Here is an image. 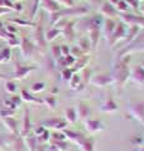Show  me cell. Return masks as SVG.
Wrapping results in <instances>:
<instances>
[{"label": "cell", "instance_id": "cell-1", "mask_svg": "<svg viewBox=\"0 0 144 151\" xmlns=\"http://www.w3.org/2000/svg\"><path fill=\"white\" fill-rule=\"evenodd\" d=\"M129 60H130V55L127 54V57L124 55L121 58H118L116 62L114 63L113 72L111 76L114 78L115 84L120 88H123V86L125 84V82L130 78V68H129Z\"/></svg>", "mask_w": 144, "mask_h": 151}, {"label": "cell", "instance_id": "cell-2", "mask_svg": "<svg viewBox=\"0 0 144 151\" xmlns=\"http://www.w3.org/2000/svg\"><path fill=\"white\" fill-rule=\"evenodd\" d=\"M37 67L36 65H25V64H22L19 60H15L14 62V72H13V76L10 77L13 79H24L29 76L33 70H36Z\"/></svg>", "mask_w": 144, "mask_h": 151}, {"label": "cell", "instance_id": "cell-3", "mask_svg": "<svg viewBox=\"0 0 144 151\" xmlns=\"http://www.w3.org/2000/svg\"><path fill=\"white\" fill-rule=\"evenodd\" d=\"M127 34H128V27H127L125 23H123V22L116 23V28H115L113 35L110 37V39L108 40L109 47H114L115 43H118V42L125 39Z\"/></svg>", "mask_w": 144, "mask_h": 151}, {"label": "cell", "instance_id": "cell-4", "mask_svg": "<svg viewBox=\"0 0 144 151\" xmlns=\"http://www.w3.org/2000/svg\"><path fill=\"white\" fill-rule=\"evenodd\" d=\"M41 125L44 127V129H47V130L63 131L65 129H67L68 122H67L65 119H60V117H51V119L44 120Z\"/></svg>", "mask_w": 144, "mask_h": 151}, {"label": "cell", "instance_id": "cell-5", "mask_svg": "<svg viewBox=\"0 0 144 151\" xmlns=\"http://www.w3.org/2000/svg\"><path fill=\"white\" fill-rule=\"evenodd\" d=\"M90 83L95 87H105V86H110L114 84V78L111 73H101V74H96L94 77H91Z\"/></svg>", "mask_w": 144, "mask_h": 151}, {"label": "cell", "instance_id": "cell-6", "mask_svg": "<svg viewBox=\"0 0 144 151\" xmlns=\"http://www.w3.org/2000/svg\"><path fill=\"white\" fill-rule=\"evenodd\" d=\"M129 116L144 124V102H129Z\"/></svg>", "mask_w": 144, "mask_h": 151}, {"label": "cell", "instance_id": "cell-7", "mask_svg": "<svg viewBox=\"0 0 144 151\" xmlns=\"http://www.w3.org/2000/svg\"><path fill=\"white\" fill-rule=\"evenodd\" d=\"M32 132H33V126H32V121H31V112H29V108L25 107V110H24L23 124H22L20 130H19V135H20L23 139H25Z\"/></svg>", "mask_w": 144, "mask_h": 151}, {"label": "cell", "instance_id": "cell-8", "mask_svg": "<svg viewBox=\"0 0 144 151\" xmlns=\"http://www.w3.org/2000/svg\"><path fill=\"white\" fill-rule=\"evenodd\" d=\"M120 15L123 23H125L127 25H135V27H144V17L140 15H134V14H127V13H121L118 14Z\"/></svg>", "mask_w": 144, "mask_h": 151}, {"label": "cell", "instance_id": "cell-9", "mask_svg": "<svg viewBox=\"0 0 144 151\" xmlns=\"http://www.w3.org/2000/svg\"><path fill=\"white\" fill-rule=\"evenodd\" d=\"M19 47H20V49H22L24 58H28V59L32 58V55L38 50L36 44L32 43V40L29 38H22V42H20V45Z\"/></svg>", "mask_w": 144, "mask_h": 151}, {"label": "cell", "instance_id": "cell-10", "mask_svg": "<svg viewBox=\"0 0 144 151\" xmlns=\"http://www.w3.org/2000/svg\"><path fill=\"white\" fill-rule=\"evenodd\" d=\"M56 28L61 29L62 34H63L67 42L71 43V42L75 40V22H66L65 25H56Z\"/></svg>", "mask_w": 144, "mask_h": 151}, {"label": "cell", "instance_id": "cell-11", "mask_svg": "<svg viewBox=\"0 0 144 151\" xmlns=\"http://www.w3.org/2000/svg\"><path fill=\"white\" fill-rule=\"evenodd\" d=\"M84 124H85V127H86V130H87L89 134H96V132H100V131L105 130L104 122H101L100 120L87 119L86 121H84Z\"/></svg>", "mask_w": 144, "mask_h": 151}, {"label": "cell", "instance_id": "cell-12", "mask_svg": "<svg viewBox=\"0 0 144 151\" xmlns=\"http://www.w3.org/2000/svg\"><path fill=\"white\" fill-rule=\"evenodd\" d=\"M34 44L38 48V50L43 53L46 47V37H44V30L41 25H36V33H34Z\"/></svg>", "mask_w": 144, "mask_h": 151}, {"label": "cell", "instance_id": "cell-13", "mask_svg": "<svg viewBox=\"0 0 144 151\" xmlns=\"http://www.w3.org/2000/svg\"><path fill=\"white\" fill-rule=\"evenodd\" d=\"M77 116L81 121H86L87 119H90V115H91V107L89 106L87 102L85 101H80L79 105H77Z\"/></svg>", "mask_w": 144, "mask_h": 151}, {"label": "cell", "instance_id": "cell-14", "mask_svg": "<svg viewBox=\"0 0 144 151\" xmlns=\"http://www.w3.org/2000/svg\"><path fill=\"white\" fill-rule=\"evenodd\" d=\"M99 14L100 15L106 17V18H114V17L118 15V12H116V9H115V6L113 5V4H110L109 1L108 3L105 1V3L101 4V6H100V9H99Z\"/></svg>", "mask_w": 144, "mask_h": 151}, {"label": "cell", "instance_id": "cell-15", "mask_svg": "<svg viewBox=\"0 0 144 151\" xmlns=\"http://www.w3.org/2000/svg\"><path fill=\"white\" fill-rule=\"evenodd\" d=\"M62 132L65 134V136L67 137V140H71L72 142H75V144H77V145H80V144L84 141V139L86 137V136H85L84 134H81V132L70 130V129H65Z\"/></svg>", "mask_w": 144, "mask_h": 151}, {"label": "cell", "instance_id": "cell-16", "mask_svg": "<svg viewBox=\"0 0 144 151\" xmlns=\"http://www.w3.org/2000/svg\"><path fill=\"white\" fill-rule=\"evenodd\" d=\"M4 126L7 127V130L9 131L10 135H19V126L18 121L14 117H7V119H1Z\"/></svg>", "mask_w": 144, "mask_h": 151}, {"label": "cell", "instance_id": "cell-17", "mask_svg": "<svg viewBox=\"0 0 144 151\" xmlns=\"http://www.w3.org/2000/svg\"><path fill=\"white\" fill-rule=\"evenodd\" d=\"M118 110H119L118 103L114 101L113 96H109L108 100L103 103L101 107H100V111L104 112V113H114V112H116Z\"/></svg>", "mask_w": 144, "mask_h": 151}, {"label": "cell", "instance_id": "cell-18", "mask_svg": "<svg viewBox=\"0 0 144 151\" xmlns=\"http://www.w3.org/2000/svg\"><path fill=\"white\" fill-rule=\"evenodd\" d=\"M104 25V34H105V39L109 40L110 37L113 35V33L116 28V22L114 20V18H106L103 23Z\"/></svg>", "mask_w": 144, "mask_h": 151}, {"label": "cell", "instance_id": "cell-19", "mask_svg": "<svg viewBox=\"0 0 144 151\" xmlns=\"http://www.w3.org/2000/svg\"><path fill=\"white\" fill-rule=\"evenodd\" d=\"M41 5L48 14H49V15L61 10L60 4L57 3L56 0H41Z\"/></svg>", "mask_w": 144, "mask_h": 151}, {"label": "cell", "instance_id": "cell-20", "mask_svg": "<svg viewBox=\"0 0 144 151\" xmlns=\"http://www.w3.org/2000/svg\"><path fill=\"white\" fill-rule=\"evenodd\" d=\"M20 98L22 101L27 102V103H37V105H43V100L42 98H38L37 96H34L33 93H31L29 91H25V89H22L20 91Z\"/></svg>", "mask_w": 144, "mask_h": 151}, {"label": "cell", "instance_id": "cell-21", "mask_svg": "<svg viewBox=\"0 0 144 151\" xmlns=\"http://www.w3.org/2000/svg\"><path fill=\"white\" fill-rule=\"evenodd\" d=\"M130 78L137 83H144V68L142 65H137L130 69Z\"/></svg>", "mask_w": 144, "mask_h": 151}, {"label": "cell", "instance_id": "cell-22", "mask_svg": "<svg viewBox=\"0 0 144 151\" xmlns=\"http://www.w3.org/2000/svg\"><path fill=\"white\" fill-rule=\"evenodd\" d=\"M79 146L81 151H95V137H92V136L85 137Z\"/></svg>", "mask_w": 144, "mask_h": 151}, {"label": "cell", "instance_id": "cell-23", "mask_svg": "<svg viewBox=\"0 0 144 151\" xmlns=\"http://www.w3.org/2000/svg\"><path fill=\"white\" fill-rule=\"evenodd\" d=\"M65 120L68 122V124H76V121L79 120L76 108H73V107H68V108H67V110L65 111Z\"/></svg>", "mask_w": 144, "mask_h": 151}, {"label": "cell", "instance_id": "cell-24", "mask_svg": "<svg viewBox=\"0 0 144 151\" xmlns=\"http://www.w3.org/2000/svg\"><path fill=\"white\" fill-rule=\"evenodd\" d=\"M62 34L61 29H58V28H51V29H48L47 32H44V37H46V42H53L55 39H57L60 35Z\"/></svg>", "mask_w": 144, "mask_h": 151}, {"label": "cell", "instance_id": "cell-25", "mask_svg": "<svg viewBox=\"0 0 144 151\" xmlns=\"http://www.w3.org/2000/svg\"><path fill=\"white\" fill-rule=\"evenodd\" d=\"M89 59H90V58H89V57H86V55L81 57V58L76 59V62H75V64H73V67H71V68L73 69V72H79V70H81V69H84V68L87 67Z\"/></svg>", "mask_w": 144, "mask_h": 151}, {"label": "cell", "instance_id": "cell-26", "mask_svg": "<svg viewBox=\"0 0 144 151\" xmlns=\"http://www.w3.org/2000/svg\"><path fill=\"white\" fill-rule=\"evenodd\" d=\"M24 141H25V145L28 146V150L29 151H36V149L39 146V144L37 141V136L34 134H31L29 136H27L24 139Z\"/></svg>", "mask_w": 144, "mask_h": 151}, {"label": "cell", "instance_id": "cell-27", "mask_svg": "<svg viewBox=\"0 0 144 151\" xmlns=\"http://www.w3.org/2000/svg\"><path fill=\"white\" fill-rule=\"evenodd\" d=\"M10 58H12V48H9V47L0 48V64L8 63Z\"/></svg>", "mask_w": 144, "mask_h": 151}, {"label": "cell", "instance_id": "cell-28", "mask_svg": "<svg viewBox=\"0 0 144 151\" xmlns=\"http://www.w3.org/2000/svg\"><path fill=\"white\" fill-rule=\"evenodd\" d=\"M77 47L84 52V53H89L90 49H92L91 48V43H90V39H89V37L86 38V37H82V38H80V40H79V43H77Z\"/></svg>", "mask_w": 144, "mask_h": 151}, {"label": "cell", "instance_id": "cell-29", "mask_svg": "<svg viewBox=\"0 0 144 151\" xmlns=\"http://www.w3.org/2000/svg\"><path fill=\"white\" fill-rule=\"evenodd\" d=\"M70 88L71 89H73V91H76L79 87H80V84L82 83V78H81V76L77 74V73H75L73 76H72V78L70 79Z\"/></svg>", "mask_w": 144, "mask_h": 151}, {"label": "cell", "instance_id": "cell-30", "mask_svg": "<svg viewBox=\"0 0 144 151\" xmlns=\"http://www.w3.org/2000/svg\"><path fill=\"white\" fill-rule=\"evenodd\" d=\"M43 103H46V106L49 108V110H55V108L57 107V103H58V101H57V98L55 96H47L46 98H43Z\"/></svg>", "mask_w": 144, "mask_h": 151}, {"label": "cell", "instance_id": "cell-31", "mask_svg": "<svg viewBox=\"0 0 144 151\" xmlns=\"http://www.w3.org/2000/svg\"><path fill=\"white\" fill-rule=\"evenodd\" d=\"M5 91L9 93V94H15V92L18 91V86L15 84V82L13 81V79H8L5 81Z\"/></svg>", "mask_w": 144, "mask_h": 151}, {"label": "cell", "instance_id": "cell-32", "mask_svg": "<svg viewBox=\"0 0 144 151\" xmlns=\"http://www.w3.org/2000/svg\"><path fill=\"white\" fill-rule=\"evenodd\" d=\"M49 140H51V132H49V130H47V129L42 135L37 136V141H38V144L39 145H46Z\"/></svg>", "mask_w": 144, "mask_h": 151}, {"label": "cell", "instance_id": "cell-33", "mask_svg": "<svg viewBox=\"0 0 144 151\" xmlns=\"http://www.w3.org/2000/svg\"><path fill=\"white\" fill-rule=\"evenodd\" d=\"M46 89V83L44 82H34L31 86V92L32 93H41Z\"/></svg>", "mask_w": 144, "mask_h": 151}, {"label": "cell", "instance_id": "cell-34", "mask_svg": "<svg viewBox=\"0 0 144 151\" xmlns=\"http://www.w3.org/2000/svg\"><path fill=\"white\" fill-rule=\"evenodd\" d=\"M10 23H14L15 25H20V27H36L32 22L29 20H25V19H22V18H15V19H10L9 20Z\"/></svg>", "mask_w": 144, "mask_h": 151}, {"label": "cell", "instance_id": "cell-35", "mask_svg": "<svg viewBox=\"0 0 144 151\" xmlns=\"http://www.w3.org/2000/svg\"><path fill=\"white\" fill-rule=\"evenodd\" d=\"M115 9H116L118 14H121V13H127V10L129 9V4L127 3V0H120V1L115 5Z\"/></svg>", "mask_w": 144, "mask_h": 151}, {"label": "cell", "instance_id": "cell-36", "mask_svg": "<svg viewBox=\"0 0 144 151\" xmlns=\"http://www.w3.org/2000/svg\"><path fill=\"white\" fill-rule=\"evenodd\" d=\"M51 53H52V57H53V59L57 60L60 59L62 57V52H61V45H51Z\"/></svg>", "mask_w": 144, "mask_h": 151}, {"label": "cell", "instance_id": "cell-37", "mask_svg": "<svg viewBox=\"0 0 144 151\" xmlns=\"http://www.w3.org/2000/svg\"><path fill=\"white\" fill-rule=\"evenodd\" d=\"M61 74H62V79H63V81H70V79L72 78V76L75 74V72H73V69H72L71 67H68V68L62 69Z\"/></svg>", "mask_w": 144, "mask_h": 151}, {"label": "cell", "instance_id": "cell-38", "mask_svg": "<svg viewBox=\"0 0 144 151\" xmlns=\"http://www.w3.org/2000/svg\"><path fill=\"white\" fill-rule=\"evenodd\" d=\"M20 42H22V38H18L17 35H13L12 38H9L7 40V44L9 48H13V47H19L20 45Z\"/></svg>", "mask_w": 144, "mask_h": 151}, {"label": "cell", "instance_id": "cell-39", "mask_svg": "<svg viewBox=\"0 0 144 151\" xmlns=\"http://www.w3.org/2000/svg\"><path fill=\"white\" fill-rule=\"evenodd\" d=\"M82 70H84V76H81V78H82V83L84 84H87V83H90L91 73H92V70H91V68H89V67L84 68Z\"/></svg>", "mask_w": 144, "mask_h": 151}, {"label": "cell", "instance_id": "cell-40", "mask_svg": "<svg viewBox=\"0 0 144 151\" xmlns=\"http://www.w3.org/2000/svg\"><path fill=\"white\" fill-rule=\"evenodd\" d=\"M51 145L55 146L56 149H58L60 151H67L68 150V144H67L66 141H53Z\"/></svg>", "mask_w": 144, "mask_h": 151}, {"label": "cell", "instance_id": "cell-41", "mask_svg": "<svg viewBox=\"0 0 144 151\" xmlns=\"http://www.w3.org/2000/svg\"><path fill=\"white\" fill-rule=\"evenodd\" d=\"M70 54H71L72 57H75L76 59H79V58H81V57H84V55H85V53H84V52L79 48L77 45L71 47V52H70Z\"/></svg>", "mask_w": 144, "mask_h": 151}, {"label": "cell", "instance_id": "cell-42", "mask_svg": "<svg viewBox=\"0 0 144 151\" xmlns=\"http://www.w3.org/2000/svg\"><path fill=\"white\" fill-rule=\"evenodd\" d=\"M15 115V111L14 110H9V108L3 107L0 110V119H7V117H14Z\"/></svg>", "mask_w": 144, "mask_h": 151}, {"label": "cell", "instance_id": "cell-43", "mask_svg": "<svg viewBox=\"0 0 144 151\" xmlns=\"http://www.w3.org/2000/svg\"><path fill=\"white\" fill-rule=\"evenodd\" d=\"M51 137L53 139V141H66L67 137L65 136L63 132H61V131H56L53 132V134L51 135Z\"/></svg>", "mask_w": 144, "mask_h": 151}, {"label": "cell", "instance_id": "cell-44", "mask_svg": "<svg viewBox=\"0 0 144 151\" xmlns=\"http://www.w3.org/2000/svg\"><path fill=\"white\" fill-rule=\"evenodd\" d=\"M4 105H5L4 107H5V108H9V110H14V111H17V110H18V107L14 105V102L10 100V98H8V100L4 101Z\"/></svg>", "mask_w": 144, "mask_h": 151}, {"label": "cell", "instance_id": "cell-45", "mask_svg": "<svg viewBox=\"0 0 144 151\" xmlns=\"http://www.w3.org/2000/svg\"><path fill=\"white\" fill-rule=\"evenodd\" d=\"M61 52H62V57L70 55L71 47H70V45H67V44H61Z\"/></svg>", "mask_w": 144, "mask_h": 151}, {"label": "cell", "instance_id": "cell-46", "mask_svg": "<svg viewBox=\"0 0 144 151\" xmlns=\"http://www.w3.org/2000/svg\"><path fill=\"white\" fill-rule=\"evenodd\" d=\"M58 4H61V5H65L66 8H71L73 6V0H56Z\"/></svg>", "mask_w": 144, "mask_h": 151}, {"label": "cell", "instance_id": "cell-47", "mask_svg": "<svg viewBox=\"0 0 144 151\" xmlns=\"http://www.w3.org/2000/svg\"><path fill=\"white\" fill-rule=\"evenodd\" d=\"M4 146H9V142H8V136L0 135V150L4 149Z\"/></svg>", "mask_w": 144, "mask_h": 151}, {"label": "cell", "instance_id": "cell-48", "mask_svg": "<svg viewBox=\"0 0 144 151\" xmlns=\"http://www.w3.org/2000/svg\"><path fill=\"white\" fill-rule=\"evenodd\" d=\"M44 131H46V129L41 125V126H37L36 129H33V134H34L36 136H39V135H42Z\"/></svg>", "mask_w": 144, "mask_h": 151}, {"label": "cell", "instance_id": "cell-49", "mask_svg": "<svg viewBox=\"0 0 144 151\" xmlns=\"http://www.w3.org/2000/svg\"><path fill=\"white\" fill-rule=\"evenodd\" d=\"M10 100L14 102V105H15L18 108H19V106H20V103L23 102V101H22V98H20V96H17V94H15V96H12V97H10Z\"/></svg>", "mask_w": 144, "mask_h": 151}, {"label": "cell", "instance_id": "cell-50", "mask_svg": "<svg viewBox=\"0 0 144 151\" xmlns=\"http://www.w3.org/2000/svg\"><path fill=\"white\" fill-rule=\"evenodd\" d=\"M5 30H7L8 33H10V34H15V33L18 32L17 27H14V25H7V27H5Z\"/></svg>", "mask_w": 144, "mask_h": 151}, {"label": "cell", "instance_id": "cell-51", "mask_svg": "<svg viewBox=\"0 0 144 151\" xmlns=\"http://www.w3.org/2000/svg\"><path fill=\"white\" fill-rule=\"evenodd\" d=\"M13 10H10V9H7V8H1L0 6V15H4V14H9L12 13Z\"/></svg>", "mask_w": 144, "mask_h": 151}, {"label": "cell", "instance_id": "cell-52", "mask_svg": "<svg viewBox=\"0 0 144 151\" xmlns=\"http://www.w3.org/2000/svg\"><path fill=\"white\" fill-rule=\"evenodd\" d=\"M51 93H52V96H53L55 93L57 94V93H58V88H57V87H53V88H52V92H51Z\"/></svg>", "mask_w": 144, "mask_h": 151}, {"label": "cell", "instance_id": "cell-53", "mask_svg": "<svg viewBox=\"0 0 144 151\" xmlns=\"http://www.w3.org/2000/svg\"><path fill=\"white\" fill-rule=\"evenodd\" d=\"M119 1H120V0H109V3H110V4H113V5H114V6H115V5H116V4H118Z\"/></svg>", "mask_w": 144, "mask_h": 151}, {"label": "cell", "instance_id": "cell-54", "mask_svg": "<svg viewBox=\"0 0 144 151\" xmlns=\"http://www.w3.org/2000/svg\"><path fill=\"white\" fill-rule=\"evenodd\" d=\"M0 79H4V81H5V79H7V76L4 74V73H0Z\"/></svg>", "mask_w": 144, "mask_h": 151}, {"label": "cell", "instance_id": "cell-55", "mask_svg": "<svg viewBox=\"0 0 144 151\" xmlns=\"http://www.w3.org/2000/svg\"><path fill=\"white\" fill-rule=\"evenodd\" d=\"M4 28H5V27H4V23L0 22V29H4Z\"/></svg>", "mask_w": 144, "mask_h": 151}, {"label": "cell", "instance_id": "cell-56", "mask_svg": "<svg viewBox=\"0 0 144 151\" xmlns=\"http://www.w3.org/2000/svg\"><path fill=\"white\" fill-rule=\"evenodd\" d=\"M129 151H144V147H142V149H139V150H129Z\"/></svg>", "mask_w": 144, "mask_h": 151}, {"label": "cell", "instance_id": "cell-57", "mask_svg": "<svg viewBox=\"0 0 144 151\" xmlns=\"http://www.w3.org/2000/svg\"><path fill=\"white\" fill-rule=\"evenodd\" d=\"M140 10H142V12L144 13V4H143V5H142V6H140Z\"/></svg>", "mask_w": 144, "mask_h": 151}, {"label": "cell", "instance_id": "cell-58", "mask_svg": "<svg viewBox=\"0 0 144 151\" xmlns=\"http://www.w3.org/2000/svg\"><path fill=\"white\" fill-rule=\"evenodd\" d=\"M0 48H3V45H1V44H0Z\"/></svg>", "mask_w": 144, "mask_h": 151}, {"label": "cell", "instance_id": "cell-59", "mask_svg": "<svg viewBox=\"0 0 144 151\" xmlns=\"http://www.w3.org/2000/svg\"><path fill=\"white\" fill-rule=\"evenodd\" d=\"M137 1H142V0H137Z\"/></svg>", "mask_w": 144, "mask_h": 151}]
</instances>
